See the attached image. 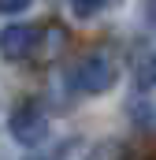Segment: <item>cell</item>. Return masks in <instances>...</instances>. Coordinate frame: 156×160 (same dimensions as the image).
<instances>
[{
    "mask_svg": "<svg viewBox=\"0 0 156 160\" xmlns=\"http://www.w3.org/2000/svg\"><path fill=\"white\" fill-rule=\"evenodd\" d=\"M71 86H75L78 93H89V97L112 89V86H115V60L104 56V52L82 56L75 63V71H71Z\"/></svg>",
    "mask_w": 156,
    "mask_h": 160,
    "instance_id": "obj_1",
    "label": "cell"
},
{
    "mask_svg": "<svg viewBox=\"0 0 156 160\" xmlns=\"http://www.w3.org/2000/svg\"><path fill=\"white\" fill-rule=\"evenodd\" d=\"M115 0H71V11H75L78 19H93V15H100V11H108Z\"/></svg>",
    "mask_w": 156,
    "mask_h": 160,
    "instance_id": "obj_4",
    "label": "cell"
},
{
    "mask_svg": "<svg viewBox=\"0 0 156 160\" xmlns=\"http://www.w3.org/2000/svg\"><path fill=\"white\" fill-rule=\"evenodd\" d=\"M34 0H0V15H19V11H26Z\"/></svg>",
    "mask_w": 156,
    "mask_h": 160,
    "instance_id": "obj_5",
    "label": "cell"
},
{
    "mask_svg": "<svg viewBox=\"0 0 156 160\" xmlns=\"http://www.w3.org/2000/svg\"><path fill=\"white\" fill-rule=\"evenodd\" d=\"M7 130H11V138L19 145L34 149V145H41L48 138V116H45V108L37 101H19L11 108V116H7Z\"/></svg>",
    "mask_w": 156,
    "mask_h": 160,
    "instance_id": "obj_2",
    "label": "cell"
},
{
    "mask_svg": "<svg viewBox=\"0 0 156 160\" xmlns=\"http://www.w3.org/2000/svg\"><path fill=\"white\" fill-rule=\"evenodd\" d=\"M41 45V26L34 22H11L0 30V56L4 60H26Z\"/></svg>",
    "mask_w": 156,
    "mask_h": 160,
    "instance_id": "obj_3",
    "label": "cell"
}]
</instances>
